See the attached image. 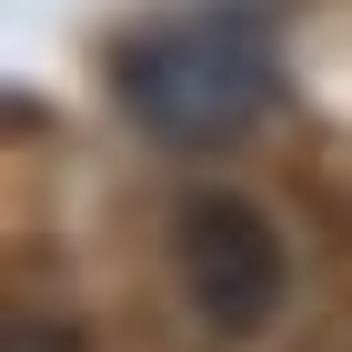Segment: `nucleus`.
Masks as SVG:
<instances>
[{
    "label": "nucleus",
    "mask_w": 352,
    "mask_h": 352,
    "mask_svg": "<svg viewBox=\"0 0 352 352\" xmlns=\"http://www.w3.org/2000/svg\"><path fill=\"white\" fill-rule=\"evenodd\" d=\"M272 91H282V51H272V21L252 0L162 10V21H141L111 51V101L131 111L151 141H171V151L242 141L272 111Z\"/></svg>",
    "instance_id": "1"
},
{
    "label": "nucleus",
    "mask_w": 352,
    "mask_h": 352,
    "mask_svg": "<svg viewBox=\"0 0 352 352\" xmlns=\"http://www.w3.org/2000/svg\"><path fill=\"white\" fill-rule=\"evenodd\" d=\"M171 282H182L191 322L212 332V342H252L282 312V292H292V252H282V232H272L262 201H242V191H191L182 221H171Z\"/></svg>",
    "instance_id": "2"
},
{
    "label": "nucleus",
    "mask_w": 352,
    "mask_h": 352,
    "mask_svg": "<svg viewBox=\"0 0 352 352\" xmlns=\"http://www.w3.org/2000/svg\"><path fill=\"white\" fill-rule=\"evenodd\" d=\"M0 352H81V332L51 322V312H10V342H0Z\"/></svg>",
    "instance_id": "3"
},
{
    "label": "nucleus",
    "mask_w": 352,
    "mask_h": 352,
    "mask_svg": "<svg viewBox=\"0 0 352 352\" xmlns=\"http://www.w3.org/2000/svg\"><path fill=\"white\" fill-rule=\"evenodd\" d=\"M322 352H352V342H322Z\"/></svg>",
    "instance_id": "4"
}]
</instances>
